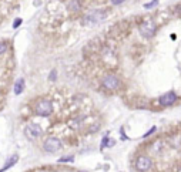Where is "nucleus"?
<instances>
[{"instance_id": "nucleus-1", "label": "nucleus", "mask_w": 181, "mask_h": 172, "mask_svg": "<svg viewBox=\"0 0 181 172\" xmlns=\"http://www.w3.org/2000/svg\"><path fill=\"white\" fill-rule=\"evenodd\" d=\"M34 112L40 117H47L53 112V104L49 100H39L34 105Z\"/></svg>"}, {"instance_id": "nucleus-2", "label": "nucleus", "mask_w": 181, "mask_h": 172, "mask_svg": "<svg viewBox=\"0 0 181 172\" xmlns=\"http://www.w3.org/2000/svg\"><path fill=\"white\" fill-rule=\"evenodd\" d=\"M106 19V11L104 10H93L90 13H87L84 17V24L86 26H94L97 23H100Z\"/></svg>"}, {"instance_id": "nucleus-3", "label": "nucleus", "mask_w": 181, "mask_h": 172, "mask_svg": "<svg viewBox=\"0 0 181 172\" xmlns=\"http://www.w3.org/2000/svg\"><path fill=\"white\" fill-rule=\"evenodd\" d=\"M134 167L138 172H148L153 168V159L148 155H138Z\"/></svg>"}, {"instance_id": "nucleus-4", "label": "nucleus", "mask_w": 181, "mask_h": 172, "mask_svg": "<svg viewBox=\"0 0 181 172\" xmlns=\"http://www.w3.org/2000/svg\"><path fill=\"white\" fill-rule=\"evenodd\" d=\"M61 147H63L61 141L59 139V138H56V137L47 138V139L44 141V144H43V149H44L46 152H49V154H54V152L60 151Z\"/></svg>"}, {"instance_id": "nucleus-5", "label": "nucleus", "mask_w": 181, "mask_h": 172, "mask_svg": "<svg viewBox=\"0 0 181 172\" xmlns=\"http://www.w3.org/2000/svg\"><path fill=\"white\" fill-rule=\"evenodd\" d=\"M138 30H140V34L143 36V37H146V39H151L153 36L156 34L157 27H156V24H154L151 20H146V21H143V23L140 24Z\"/></svg>"}, {"instance_id": "nucleus-6", "label": "nucleus", "mask_w": 181, "mask_h": 172, "mask_svg": "<svg viewBox=\"0 0 181 172\" xmlns=\"http://www.w3.org/2000/svg\"><path fill=\"white\" fill-rule=\"evenodd\" d=\"M103 87L106 90H108V91H114V90H117L120 87V80L116 76L108 74V76H106L103 78Z\"/></svg>"}, {"instance_id": "nucleus-7", "label": "nucleus", "mask_w": 181, "mask_h": 172, "mask_svg": "<svg viewBox=\"0 0 181 172\" xmlns=\"http://www.w3.org/2000/svg\"><path fill=\"white\" fill-rule=\"evenodd\" d=\"M24 134L29 139H34V138H39L41 134H43V130H41V127L37 125V124H29V125H26V128H24Z\"/></svg>"}, {"instance_id": "nucleus-8", "label": "nucleus", "mask_w": 181, "mask_h": 172, "mask_svg": "<svg viewBox=\"0 0 181 172\" xmlns=\"http://www.w3.org/2000/svg\"><path fill=\"white\" fill-rule=\"evenodd\" d=\"M177 101V94L176 92H166L164 95H161L160 98H158V102H160V105L163 107H168V105H173L174 102Z\"/></svg>"}, {"instance_id": "nucleus-9", "label": "nucleus", "mask_w": 181, "mask_h": 172, "mask_svg": "<svg viewBox=\"0 0 181 172\" xmlns=\"http://www.w3.org/2000/svg\"><path fill=\"white\" fill-rule=\"evenodd\" d=\"M17 161H19V157H17V155H11V157L9 158L7 161H6L5 167H3V168H2V169H0V172H6V171H7V169H9V168L15 167L16 164H17Z\"/></svg>"}, {"instance_id": "nucleus-10", "label": "nucleus", "mask_w": 181, "mask_h": 172, "mask_svg": "<svg viewBox=\"0 0 181 172\" xmlns=\"http://www.w3.org/2000/svg\"><path fill=\"white\" fill-rule=\"evenodd\" d=\"M23 88H24V80H23V78H19L15 84V94L16 95H20L21 92H23Z\"/></svg>"}, {"instance_id": "nucleus-11", "label": "nucleus", "mask_w": 181, "mask_h": 172, "mask_svg": "<svg viewBox=\"0 0 181 172\" xmlns=\"http://www.w3.org/2000/svg\"><path fill=\"white\" fill-rule=\"evenodd\" d=\"M69 10L70 11H73V13H77V11L80 10V7H81V5H80V2L79 0H71V2H69Z\"/></svg>"}, {"instance_id": "nucleus-12", "label": "nucleus", "mask_w": 181, "mask_h": 172, "mask_svg": "<svg viewBox=\"0 0 181 172\" xmlns=\"http://www.w3.org/2000/svg\"><path fill=\"white\" fill-rule=\"evenodd\" d=\"M110 145H114V141L113 139H108V135L103 138V141H101V148H106V147H110Z\"/></svg>"}, {"instance_id": "nucleus-13", "label": "nucleus", "mask_w": 181, "mask_h": 172, "mask_svg": "<svg viewBox=\"0 0 181 172\" xmlns=\"http://www.w3.org/2000/svg\"><path fill=\"white\" fill-rule=\"evenodd\" d=\"M158 5V0H153L151 3H147V5H144V7L146 9H151V7H154V6Z\"/></svg>"}, {"instance_id": "nucleus-14", "label": "nucleus", "mask_w": 181, "mask_h": 172, "mask_svg": "<svg viewBox=\"0 0 181 172\" xmlns=\"http://www.w3.org/2000/svg\"><path fill=\"white\" fill-rule=\"evenodd\" d=\"M6 50H7V44L5 41H0V54H3Z\"/></svg>"}, {"instance_id": "nucleus-15", "label": "nucleus", "mask_w": 181, "mask_h": 172, "mask_svg": "<svg viewBox=\"0 0 181 172\" xmlns=\"http://www.w3.org/2000/svg\"><path fill=\"white\" fill-rule=\"evenodd\" d=\"M74 161V158L73 157H63L59 159V162H73Z\"/></svg>"}, {"instance_id": "nucleus-16", "label": "nucleus", "mask_w": 181, "mask_h": 172, "mask_svg": "<svg viewBox=\"0 0 181 172\" xmlns=\"http://www.w3.org/2000/svg\"><path fill=\"white\" fill-rule=\"evenodd\" d=\"M20 24H21V19H16L15 23H13V27H15V29H17Z\"/></svg>"}, {"instance_id": "nucleus-17", "label": "nucleus", "mask_w": 181, "mask_h": 172, "mask_svg": "<svg viewBox=\"0 0 181 172\" xmlns=\"http://www.w3.org/2000/svg\"><path fill=\"white\" fill-rule=\"evenodd\" d=\"M56 80V70H53L50 73V81H54Z\"/></svg>"}, {"instance_id": "nucleus-18", "label": "nucleus", "mask_w": 181, "mask_h": 172, "mask_svg": "<svg viewBox=\"0 0 181 172\" xmlns=\"http://www.w3.org/2000/svg\"><path fill=\"white\" fill-rule=\"evenodd\" d=\"M154 131H156V127H153V128H151V130L147 132V134H144V137H148V135H150V134H153Z\"/></svg>"}, {"instance_id": "nucleus-19", "label": "nucleus", "mask_w": 181, "mask_h": 172, "mask_svg": "<svg viewBox=\"0 0 181 172\" xmlns=\"http://www.w3.org/2000/svg\"><path fill=\"white\" fill-rule=\"evenodd\" d=\"M124 0H111V3L113 5H120V3H123Z\"/></svg>"}, {"instance_id": "nucleus-20", "label": "nucleus", "mask_w": 181, "mask_h": 172, "mask_svg": "<svg viewBox=\"0 0 181 172\" xmlns=\"http://www.w3.org/2000/svg\"><path fill=\"white\" fill-rule=\"evenodd\" d=\"M177 10H178V11H180V13H181V5L178 6V7H177Z\"/></svg>"}, {"instance_id": "nucleus-21", "label": "nucleus", "mask_w": 181, "mask_h": 172, "mask_svg": "<svg viewBox=\"0 0 181 172\" xmlns=\"http://www.w3.org/2000/svg\"><path fill=\"white\" fill-rule=\"evenodd\" d=\"M79 172H87V171H79Z\"/></svg>"}]
</instances>
